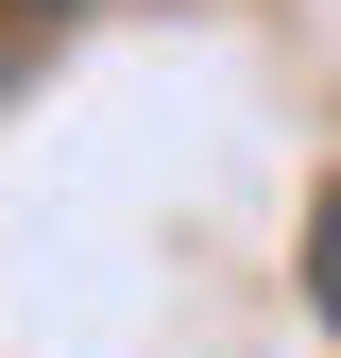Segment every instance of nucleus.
Wrapping results in <instances>:
<instances>
[{
    "instance_id": "1",
    "label": "nucleus",
    "mask_w": 341,
    "mask_h": 358,
    "mask_svg": "<svg viewBox=\"0 0 341 358\" xmlns=\"http://www.w3.org/2000/svg\"><path fill=\"white\" fill-rule=\"evenodd\" d=\"M307 307H324V324H341V188L307 205Z\"/></svg>"
}]
</instances>
